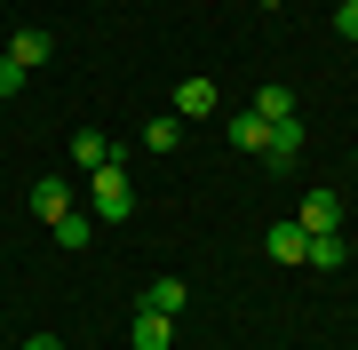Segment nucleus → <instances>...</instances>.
<instances>
[{
  "label": "nucleus",
  "mask_w": 358,
  "mask_h": 350,
  "mask_svg": "<svg viewBox=\"0 0 358 350\" xmlns=\"http://www.w3.org/2000/svg\"><path fill=\"white\" fill-rule=\"evenodd\" d=\"M334 32H343V40H358V0H343V8H334Z\"/></svg>",
  "instance_id": "f3484780"
},
{
  "label": "nucleus",
  "mask_w": 358,
  "mask_h": 350,
  "mask_svg": "<svg viewBox=\"0 0 358 350\" xmlns=\"http://www.w3.org/2000/svg\"><path fill=\"white\" fill-rule=\"evenodd\" d=\"M343 255H350V247L334 239V231H319V239H310V255H303V263H319V271H343Z\"/></svg>",
  "instance_id": "2eb2a0df"
},
{
  "label": "nucleus",
  "mask_w": 358,
  "mask_h": 350,
  "mask_svg": "<svg viewBox=\"0 0 358 350\" xmlns=\"http://www.w3.org/2000/svg\"><path fill=\"white\" fill-rule=\"evenodd\" d=\"M24 350H64V342H56V335H32V342H24Z\"/></svg>",
  "instance_id": "a211bd4d"
},
{
  "label": "nucleus",
  "mask_w": 358,
  "mask_h": 350,
  "mask_svg": "<svg viewBox=\"0 0 358 350\" xmlns=\"http://www.w3.org/2000/svg\"><path fill=\"white\" fill-rule=\"evenodd\" d=\"M215 104H223V96H215V80H207V72H192V80L176 88V119H207Z\"/></svg>",
  "instance_id": "7ed1b4c3"
},
{
  "label": "nucleus",
  "mask_w": 358,
  "mask_h": 350,
  "mask_svg": "<svg viewBox=\"0 0 358 350\" xmlns=\"http://www.w3.org/2000/svg\"><path fill=\"white\" fill-rule=\"evenodd\" d=\"M103 159H112V143H103L96 128H80V136H72V168L88 175V168H103Z\"/></svg>",
  "instance_id": "f8f14e48"
},
{
  "label": "nucleus",
  "mask_w": 358,
  "mask_h": 350,
  "mask_svg": "<svg viewBox=\"0 0 358 350\" xmlns=\"http://www.w3.org/2000/svg\"><path fill=\"white\" fill-rule=\"evenodd\" d=\"M143 143H152V152H176V143H183V119H176V112L143 119Z\"/></svg>",
  "instance_id": "4468645a"
},
{
  "label": "nucleus",
  "mask_w": 358,
  "mask_h": 350,
  "mask_svg": "<svg viewBox=\"0 0 358 350\" xmlns=\"http://www.w3.org/2000/svg\"><path fill=\"white\" fill-rule=\"evenodd\" d=\"M350 168H358V159H350Z\"/></svg>",
  "instance_id": "6ab92c4d"
},
{
  "label": "nucleus",
  "mask_w": 358,
  "mask_h": 350,
  "mask_svg": "<svg viewBox=\"0 0 358 350\" xmlns=\"http://www.w3.org/2000/svg\"><path fill=\"white\" fill-rule=\"evenodd\" d=\"M72 207H80V199H72V175H40L32 183V215L40 223H56V215H72Z\"/></svg>",
  "instance_id": "f03ea898"
},
{
  "label": "nucleus",
  "mask_w": 358,
  "mask_h": 350,
  "mask_svg": "<svg viewBox=\"0 0 358 350\" xmlns=\"http://www.w3.org/2000/svg\"><path fill=\"white\" fill-rule=\"evenodd\" d=\"M263 159H271V168H294V159H303V119H279L271 143H263Z\"/></svg>",
  "instance_id": "6e6552de"
},
{
  "label": "nucleus",
  "mask_w": 358,
  "mask_h": 350,
  "mask_svg": "<svg viewBox=\"0 0 358 350\" xmlns=\"http://www.w3.org/2000/svg\"><path fill=\"white\" fill-rule=\"evenodd\" d=\"M223 136L239 143V152H255V159H263V143H271V119H263V112H231V119H223Z\"/></svg>",
  "instance_id": "423d86ee"
},
{
  "label": "nucleus",
  "mask_w": 358,
  "mask_h": 350,
  "mask_svg": "<svg viewBox=\"0 0 358 350\" xmlns=\"http://www.w3.org/2000/svg\"><path fill=\"white\" fill-rule=\"evenodd\" d=\"M247 112H263L271 128H279V119H294V88H279V80H271V88H255V104Z\"/></svg>",
  "instance_id": "9b49d317"
},
{
  "label": "nucleus",
  "mask_w": 358,
  "mask_h": 350,
  "mask_svg": "<svg viewBox=\"0 0 358 350\" xmlns=\"http://www.w3.org/2000/svg\"><path fill=\"white\" fill-rule=\"evenodd\" d=\"M263 247H271V263H303L310 255V231H303V223H271Z\"/></svg>",
  "instance_id": "39448f33"
},
{
  "label": "nucleus",
  "mask_w": 358,
  "mask_h": 350,
  "mask_svg": "<svg viewBox=\"0 0 358 350\" xmlns=\"http://www.w3.org/2000/svg\"><path fill=\"white\" fill-rule=\"evenodd\" d=\"M48 231L64 239V247H88V239H96V215H88V207H72V215H56Z\"/></svg>",
  "instance_id": "ddd939ff"
},
{
  "label": "nucleus",
  "mask_w": 358,
  "mask_h": 350,
  "mask_svg": "<svg viewBox=\"0 0 358 350\" xmlns=\"http://www.w3.org/2000/svg\"><path fill=\"white\" fill-rule=\"evenodd\" d=\"M183 302H192V286H183V279H152V286H143V302H136V311H159V319H176Z\"/></svg>",
  "instance_id": "0eeeda50"
},
{
  "label": "nucleus",
  "mask_w": 358,
  "mask_h": 350,
  "mask_svg": "<svg viewBox=\"0 0 358 350\" xmlns=\"http://www.w3.org/2000/svg\"><path fill=\"white\" fill-rule=\"evenodd\" d=\"M167 342H176V319H159V311L128 319V350H167Z\"/></svg>",
  "instance_id": "20e7f679"
},
{
  "label": "nucleus",
  "mask_w": 358,
  "mask_h": 350,
  "mask_svg": "<svg viewBox=\"0 0 358 350\" xmlns=\"http://www.w3.org/2000/svg\"><path fill=\"white\" fill-rule=\"evenodd\" d=\"M24 80H32V72H24V64H16V56H8V48H0V104H8V96H24Z\"/></svg>",
  "instance_id": "dca6fc26"
},
{
  "label": "nucleus",
  "mask_w": 358,
  "mask_h": 350,
  "mask_svg": "<svg viewBox=\"0 0 358 350\" xmlns=\"http://www.w3.org/2000/svg\"><path fill=\"white\" fill-rule=\"evenodd\" d=\"M294 223H303V231L319 239V231H334V223H343V199H334V191H310V199H303V215H294Z\"/></svg>",
  "instance_id": "1a4fd4ad"
},
{
  "label": "nucleus",
  "mask_w": 358,
  "mask_h": 350,
  "mask_svg": "<svg viewBox=\"0 0 358 350\" xmlns=\"http://www.w3.org/2000/svg\"><path fill=\"white\" fill-rule=\"evenodd\" d=\"M8 56H16V64H24V72H40V64H48V56H56V40L40 32V24H24V32L8 40Z\"/></svg>",
  "instance_id": "9d476101"
},
{
  "label": "nucleus",
  "mask_w": 358,
  "mask_h": 350,
  "mask_svg": "<svg viewBox=\"0 0 358 350\" xmlns=\"http://www.w3.org/2000/svg\"><path fill=\"white\" fill-rule=\"evenodd\" d=\"M88 215H96V223H128V215H136V183H128L120 159L88 168Z\"/></svg>",
  "instance_id": "f257e3e1"
}]
</instances>
